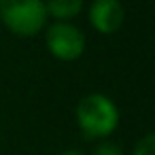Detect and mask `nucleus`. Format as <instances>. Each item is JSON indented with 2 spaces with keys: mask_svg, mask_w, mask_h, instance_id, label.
<instances>
[{
  "mask_svg": "<svg viewBox=\"0 0 155 155\" xmlns=\"http://www.w3.org/2000/svg\"><path fill=\"white\" fill-rule=\"evenodd\" d=\"M74 117L81 134L87 140H106L121 121V113L115 100L100 91L83 96L77 104Z\"/></svg>",
  "mask_w": 155,
  "mask_h": 155,
  "instance_id": "f257e3e1",
  "label": "nucleus"
},
{
  "mask_svg": "<svg viewBox=\"0 0 155 155\" xmlns=\"http://www.w3.org/2000/svg\"><path fill=\"white\" fill-rule=\"evenodd\" d=\"M45 0H0V28L11 34L30 38L47 28Z\"/></svg>",
  "mask_w": 155,
  "mask_h": 155,
  "instance_id": "f03ea898",
  "label": "nucleus"
},
{
  "mask_svg": "<svg viewBox=\"0 0 155 155\" xmlns=\"http://www.w3.org/2000/svg\"><path fill=\"white\" fill-rule=\"evenodd\" d=\"M45 47L60 62H74L85 53L87 38L83 30L70 21H53L45 28Z\"/></svg>",
  "mask_w": 155,
  "mask_h": 155,
  "instance_id": "7ed1b4c3",
  "label": "nucleus"
},
{
  "mask_svg": "<svg viewBox=\"0 0 155 155\" xmlns=\"http://www.w3.org/2000/svg\"><path fill=\"white\" fill-rule=\"evenodd\" d=\"M89 24L98 34L110 36L121 30L125 21V7L121 0H91L89 5Z\"/></svg>",
  "mask_w": 155,
  "mask_h": 155,
  "instance_id": "20e7f679",
  "label": "nucleus"
},
{
  "mask_svg": "<svg viewBox=\"0 0 155 155\" xmlns=\"http://www.w3.org/2000/svg\"><path fill=\"white\" fill-rule=\"evenodd\" d=\"M85 0H45L47 17L53 21H72L83 13Z\"/></svg>",
  "mask_w": 155,
  "mask_h": 155,
  "instance_id": "39448f33",
  "label": "nucleus"
},
{
  "mask_svg": "<svg viewBox=\"0 0 155 155\" xmlns=\"http://www.w3.org/2000/svg\"><path fill=\"white\" fill-rule=\"evenodd\" d=\"M132 155H155V136L149 132L142 138H138L132 149Z\"/></svg>",
  "mask_w": 155,
  "mask_h": 155,
  "instance_id": "423d86ee",
  "label": "nucleus"
},
{
  "mask_svg": "<svg viewBox=\"0 0 155 155\" xmlns=\"http://www.w3.org/2000/svg\"><path fill=\"white\" fill-rule=\"evenodd\" d=\"M91 155H123V149L113 140H100Z\"/></svg>",
  "mask_w": 155,
  "mask_h": 155,
  "instance_id": "0eeeda50",
  "label": "nucleus"
},
{
  "mask_svg": "<svg viewBox=\"0 0 155 155\" xmlns=\"http://www.w3.org/2000/svg\"><path fill=\"white\" fill-rule=\"evenodd\" d=\"M60 155H85V153L79 151V149H66V151H62Z\"/></svg>",
  "mask_w": 155,
  "mask_h": 155,
  "instance_id": "6e6552de",
  "label": "nucleus"
},
{
  "mask_svg": "<svg viewBox=\"0 0 155 155\" xmlns=\"http://www.w3.org/2000/svg\"><path fill=\"white\" fill-rule=\"evenodd\" d=\"M0 32H2V28H0Z\"/></svg>",
  "mask_w": 155,
  "mask_h": 155,
  "instance_id": "1a4fd4ad",
  "label": "nucleus"
}]
</instances>
